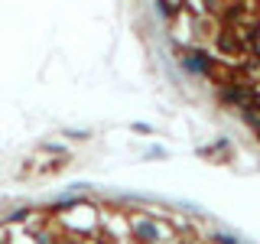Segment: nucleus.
Listing matches in <instances>:
<instances>
[{
  "instance_id": "nucleus-1",
  "label": "nucleus",
  "mask_w": 260,
  "mask_h": 244,
  "mask_svg": "<svg viewBox=\"0 0 260 244\" xmlns=\"http://www.w3.org/2000/svg\"><path fill=\"white\" fill-rule=\"evenodd\" d=\"M182 65L189 72H195V75H208V72H211V59L205 52H199V49H189V52L182 55Z\"/></svg>"
},
{
  "instance_id": "nucleus-2",
  "label": "nucleus",
  "mask_w": 260,
  "mask_h": 244,
  "mask_svg": "<svg viewBox=\"0 0 260 244\" xmlns=\"http://www.w3.org/2000/svg\"><path fill=\"white\" fill-rule=\"evenodd\" d=\"M134 238H150V241H159V238H166V231L156 225V222H150V218H134Z\"/></svg>"
},
{
  "instance_id": "nucleus-3",
  "label": "nucleus",
  "mask_w": 260,
  "mask_h": 244,
  "mask_svg": "<svg viewBox=\"0 0 260 244\" xmlns=\"http://www.w3.org/2000/svg\"><path fill=\"white\" fill-rule=\"evenodd\" d=\"M159 13H162V16H166V20H169V16L176 13V7L169 4V0H159Z\"/></svg>"
}]
</instances>
